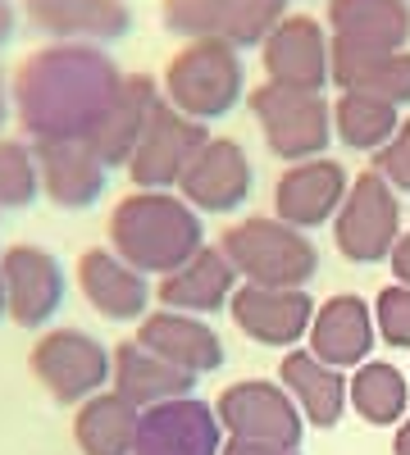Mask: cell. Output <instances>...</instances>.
<instances>
[{"label":"cell","instance_id":"cell-1","mask_svg":"<svg viewBox=\"0 0 410 455\" xmlns=\"http://www.w3.org/2000/svg\"><path fill=\"white\" fill-rule=\"evenodd\" d=\"M124 73L100 46L55 42L19 64L14 73V114L36 141L92 137L109 100L119 96Z\"/></svg>","mask_w":410,"mask_h":455},{"label":"cell","instance_id":"cell-2","mask_svg":"<svg viewBox=\"0 0 410 455\" xmlns=\"http://www.w3.org/2000/svg\"><path fill=\"white\" fill-rule=\"evenodd\" d=\"M201 246V214L173 192H133L109 214V251L141 274H173Z\"/></svg>","mask_w":410,"mask_h":455},{"label":"cell","instance_id":"cell-3","mask_svg":"<svg viewBox=\"0 0 410 455\" xmlns=\"http://www.w3.org/2000/svg\"><path fill=\"white\" fill-rule=\"evenodd\" d=\"M246 92V68L233 42H188L165 68V100L197 124L223 119Z\"/></svg>","mask_w":410,"mask_h":455},{"label":"cell","instance_id":"cell-4","mask_svg":"<svg viewBox=\"0 0 410 455\" xmlns=\"http://www.w3.org/2000/svg\"><path fill=\"white\" fill-rule=\"evenodd\" d=\"M219 246L255 287H306L319 274L315 242L283 219H242L223 233Z\"/></svg>","mask_w":410,"mask_h":455},{"label":"cell","instance_id":"cell-5","mask_svg":"<svg viewBox=\"0 0 410 455\" xmlns=\"http://www.w3.org/2000/svg\"><path fill=\"white\" fill-rule=\"evenodd\" d=\"M251 114L260 132H265L269 150L287 164L319 160L333 137V105L324 92H292V87H255L251 92Z\"/></svg>","mask_w":410,"mask_h":455},{"label":"cell","instance_id":"cell-6","mask_svg":"<svg viewBox=\"0 0 410 455\" xmlns=\"http://www.w3.org/2000/svg\"><path fill=\"white\" fill-rule=\"evenodd\" d=\"M28 364L60 405H83L115 378V351H105L83 328H51L32 347Z\"/></svg>","mask_w":410,"mask_h":455},{"label":"cell","instance_id":"cell-7","mask_svg":"<svg viewBox=\"0 0 410 455\" xmlns=\"http://www.w3.org/2000/svg\"><path fill=\"white\" fill-rule=\"evenodd\" d=\"M333 237L351 264L392 259V246L401 237V201L374 169H365L351 182L338 219H333Z\"/></svg>","mask_w":410,"mask_h":455},{"label":"cell","instance_id":"cell-8","mask_svg":"<svg viewBox=\"0 0 410 455\" xmlns=\"http://www.w3.org/2000/svg\"><path fill=\"white\" fill-rule=\"evenodd\" d=\"M214 410H219V424L229 437L269 442V446H301L306 414L292 401V392L278 387V383H265V378L233 383V387L219 392Z\"/></svg>","mask_w":410,"mask_h":455},{"label":"cell","instance_id":"cell-9","mask_svg":"<svg viewBox=\"0 0 410 455\" xmlns=\"http://www.w3.org/2000/svg\"><path fill=\"white\" fill-rule=\"evenodd\" d=\"M205 141H210L205 124L188 119L169 100H160L137 150H133V160H128V178L137 182V192H169L192 169V160L201 156Z\"/></svg>","mask_w":410,"mask_h":455},{"label":"cell","instance_id":"cell-10","mask_svg":"<svg viewBox=\"0 0 410 455\" xmlns=\"http://www.w3.org/2000/svg\"><path fill=\"white\" fill-rule=\"evenodd\" d=\"M260 60H265V73L274 87L324 92L333 83V36L310 14H287L260 42Z\"/></svg>","mask_w":410,"mask_h":455},{"label":"cell","instance_id":"cell-11","mask_svg":"<svg viewBox=\"0 0 410 455\" xmlns=\"http://www.w3.org/2000/svg\"><path fill=\"white\" fill-rule=\"evenodd\" d=\"M133 455H223L219 410L197 396H178V401L141 410Z\"/></svg>","mask_w":410,"mask_h":455},{"label":"cell","instance_id":"cell-12","mask_svg":"<svg viewBox=\"0 0 410 455\" xmlns=\"http://www.w3.org/2000/svg\"><path fill=\"white\" fill-rule=\"evenodd\" d=\"M233 323L260 341V347H296L301 337H310V323H315V300L306 296V287H237L233 300Z\"/></svg>","mask_w":410,"mask_h":455},{"label":"cell","instance_id":"cell-13","mask_svg":"<svg viewBox=\"0 0 410 455\" xmlns=\"http://www.w3.org/2000/svg\"><path fill=\"white\" fill-rule=\"evenodd\" d=\"M347 192H351L347 169L333 164L328 156L287 164L283 178L274 182V219H283V223L306 233V228H319L328 219H338Z\"/></svg>","mask_w":410,"mask_h":455},{"label":"cell","instance_id":"cell-14","mask_svg":"<svg viewBox=\"0 0 410 455\" xmlns=\"http://www.w3.org/2000/svg\"><path fill=\"white\" fill-rule=\"evenodd\" d=\"M251 182H255V173H251L246 150L233 137H210L178 187H182V201H188L192 210L233 214L251 196Z\"/></svg>","mask_w":410,"mask_h":455},{"label":"cell","instance_id":"cell-15","mask_svg":"<svg viewBox=\"0 0 410 455\" xmlns=\"http://www.w3.org/2000/svg\"><path fill=\"white\" fill-rule=\"evenodd\" d=\"M5 274V306L19 328H42L64 306V269L42 246H10L0 255Z\"/></svg>","mask_w":410,"mask_h":455},{"label":"cell","instance_id":"cell-16","mask_svg":"<svg viewBox=\"0 0 410 455\" xmlns=\"http://www.w3.org/2000/svg\"><path fill=\"white\" fill-rule=\"evenodd\" d=\"M36 169H42V192L60 210H87L105 192V160L92 150L87 137H60V141H36Z\"/></svg>","mask_w":410,"mask_h":455},{"label":"cell","instance_id":"cell-17","mask_svg":"<svg viewBox=\"0 0 410 455\" xmlns=\"http://www.w3.org/2000/svg\"><path fill=\"white\" fill-rule=\"evenodd\" d=\"M374 337H379L374 310H369L360 296L342 291V296H328L315 310L310 351L333 369H360L369 360V351H374Z\"/></svg>","mask_w":410,"mask_h":455},{"label":"cell","instance_id":"cell-18","mask_svg":"<svg viewBox=\"0 0 410 455\" xmlns=\"http://www.w3.org/2000/svg\"><path fill=\"white\" fill-rule=\"evenodd\" d=\"M237 269L233 259L223 255V246H201L182 269L160 278V306L178 310V315H214L219 306H229L237 291Z\"/></svg>","mask_w":410,"mask_h":455},{"label":"cell","instance_id":"cell-19","mask_svg":"<svg viewBox=\"0 0 410 455\" xmlns=\"http://www.w3.org/2000/svg\"><path fill=\"white\" fill-rule=\"evenodd\" d=\"M160 105V87L156 78H146V73H128V78L119 83V96L109 100V109L100 114V124L92 128V150L105 160V169H115L133 160V150L146 132V124H151V114Z\"/></svg>","mask_w":410,"mask_h":455},{"label":"cell","instance_id":"cell-20","mask_svg":"<svg viewBox=\"0 0 410 455\" xmlns=\"http://www.w3.org/2000/svg\"><path fill=\"white\" fill-rule=\"evenodd\" d=\"M23 10H28L32 28H42L46 36H55V42H83V46L119 42L133 23L124 0H23Z\"/></svg>","mask_w":410,"mask_h":455},{"label":"cell","instance_id":"cell-21","mask_svg":"<svg viewBox=\"0 0 410 455\" xmlns=\"http://www.w3.org/2000/svg\"><path fill=\"white\" fill-rule=\"evenodd\" d=\"M78 287L83 296L92 300V306L115 319V323H133L146 315V306H151V283H146L141 269H133L128 259H119L115 251H83L78 259Z\"/></svg>","mask_w":410,"mask_h":455},{"label":"cell","instance_id":"cell-22","mask_svg":"<svg viewBox=\"0 0 410 455\" xmlns=\"http://www.w3.org/2000/svg\"><path fill=\"white\" fill-rule=\"evenodd\" d=\"M137 341L146 351H156L160 360L178 364L182 373H192V378L214 373L223 364V341L201 315H178V310L146 315Z\"/></svg>","mask_w":410,"mask_h":455},{"label":"cell","instance_id":"cell-23","mask_svg":"<svg viewBox=\"0 0 410 455\" xmlns=\"http://www.w3.org/2000/svg\"><path fill=\"white\" fill-rule=\"evenodd\" d=\"M333 42L365 51H406L410 42V5L406 0H328Z\"/></svg>","mask_w":410,"mask_h":455},{"label":"cell","instance_id":"cell-24","mask_svg":"<svg viewBox=\"0 0 410 455\" xmlns=\"http://www.w3.org/2000/svg\"><path fill=\"white\" fill-rule=\"evenodd\" d=\"M333 83L392 105H410V51H365L333 42Z\"/></svg>","mask_w":410,"mask_h":455},{"label":"cell","instance_id":"cell-25","mask_svg":"<svg viewBox=\"0 0 410 455\" xmlns=\"http://www.w3.org/2000/svg\"><path fill=\"white\" fill-rule=\"evenodd\" d=\"M115 392L128 396L133 405L151 410V405H165V401H178V396H192L197 378L182 373L178 364L160 360L156 351H146L141 341H119L115 347Z\"/></svg>","mask_w":410,"mask_h":455},{"label":"cell","instance_id":"cell-26","mask_svg":"<svg viewBox=\"0 0 410 455\" xmlns=\"http://www.w3.org/2000/svg\"><path fill=\"white\" fill-rule=\"evenodd\" d=\"M283 387L292 392V401L301 405V414L319 428H338L342 424V410H347V378L342 369L324 364L315 351H287L283 355Z\"/></svg>","mask_w":410,"mask_h":455},{"label":"cell","instance_id":"cell-27","mask_svg":"<svg viewBox=\"0 0 410 455\" xmlns=\"http://www.w3.org/2000/svg\"><path fill=\"white\" fill-rule=\"evenodd\" d=\"M141 428V405H133L119 392H96L78 405L73 419V442L83 455H133Z\"/></svg>","mask_w":410,"mask_h":455},{"label":"cell","instance_id":"cell-28","mask_svg":"<svg viewBox=\"0 0 410 455\" xmlns=\"http://www.w3.org/2000/svg\"><path fill=\"white\" fill-rule=\"evenodd\" d=\"M347 396L356 405V414L365 424H397L406 419V405H410V383L397 364H383V360H365L356 369V378H347Z\"/></svg>","mask_w":410,"mask_h":455},{"label":"cell","instance_id":"cell-29","mask_svg":"<svg viewBox=\"0 0 410 455\" xmlns=\"http://www.w3.org/2000/svg\"><path fill=\"white\" fill-rule=\"evenodd\" d=\"M401 119L397 105L365 96V92H342V100L333 105V132H338L351 150H383L397 137Z\"/></svg>","mask_w":410,"mask_h":455},{"label":"cell","instance_id":"cell-30","mask_svg":"<svg viewBox=\"0 0 410 455\" xmlns=\"http://www.w3.org/2000/svg\"><path fill=\"white\" fill-rule=\"evenodd\" d=\"M160 14H165V28L173 36H188V42L219 36V42H229L233 0H165Z\"/></svg>","mask_w":410,"mask_h":455},{"label":"cell","instance_id":"cell-31","mask_svg":"<svg viewBox=\"0 0 410 455\" xmlns=\"http://www.w3.org/2000/svg\"><path fill=\"white\" fill-rule=\"evenodd\" d=\"M42 192V169H36V150L23 141L0 137V210H23Z\"/></svg>","mask_w":410,"mask_h":455},{"label":"cell","instance_id":"cell-32","mask_svg":"<svg viewBox=\"0 0 410 455\" xmlns=\"http://www.w3.org/2000/svg\"><path fill=\"white\" fill-rule=\"evenodd\" d=\"M287 19V0H233V23L229 42L233 46H255Z\"/></svg>","mask_w":410,"mask_h":455},{"label":"cell","instance_id":"cell-33","mask_svg":"<svg viewBox=\"0 0 410 455\" xmlns=\"http://www.w3.org/2000/svg\"><path fill=\"white\" fill-rule=\"evenodd\" d=\"M374 323H379L388 347H410V287L406 283H392V287L379 291Z\"/></svg>","mask_w":410,"mask_h":455},{"label":"cell","instance_id":"cell-34","mask_svg":"<svg viewBox=\"0 0 410 455\" xmlns=\"http://www.w3.org/2000/svg\"><path fill=\"white\" fill-rule=\"evenodd\" d=\"M374 173L392 187V192L410 196V124H401L397 137L383 150H374Z\"/></svg>","mask_w":410,"mask_h":455},{"label":"cell","instance_id":"cell-35","mask_svg":"<svg viewBox=\"0 0 410 455\" xmlns=\"http://www.w3.org/2000/svg\"><path fill=\"white\" fill-rule=\"evenodd\" d=\"M223 455H296V446H269V442H242V437H229V442H223Z\"/></svg>","mask_w":410,"mask_h":455},{"label":"cell","instance_id":"cell-36","mask_svg":"<svg viewBox=\"0 0 410 455\" xmlns=\"http://www.w3.org/2000/svg\"><path fill=\"white\" fill-rule=\"evenodd\" d=\"M392 274H397V283L410 287V233H401L392 246Z\"/></svg>","mask_w":410,"mask_h":455},{"label":"cell","instance_id":"cell-37","mask_svg":"<svg viewBox=\"0 0 410 455\" xmlns=\"http://www.w3.org/2000/svg\"><path fill=\"white\" fill-rule=\"evenodd\" d=\"M14 36V0H0V46Z\"/></svg>","mask_w":410,"mask_h":455},{"label":"cell","instance_id":"cell-38","mask_svg":"<svg viewBox=\"0 0 410 455\" xmlns=\"http://www.w3.org/2000/svg\"><path fill=\"white\" fill-rule=\"evenodd\" d=\"M392 455H410V419L397 428V442H392Z\"/></svg>","mask_w":410,"mask_h":455},{"label":"cell","instance_id":"cell-39","mask_svg":"<svg viewBox=\"0 0 410 455\" xmlns=\"http://www.w3.org/2000/svg\"><path fill=\"white\" fill-rule=\"evenodd\" d=\"M5 114H10V92H5V78H0V124H5Z\"/></svg>","mask_w":410,"mask_h":455},{"label":"cell","instance_id":"cell-40","mask_svg":"<svg viewBox=\"0 0 410 455\" xmlns=\"http://www.w3.org/2000/svg\"><path fill=\"white\" fill-rule=\"evenodd\" d=\"M0 315H10V306H5V274H0Z\"/></svg>","mask_w":410,"mask_h":455}]
</instances>
